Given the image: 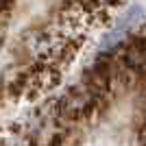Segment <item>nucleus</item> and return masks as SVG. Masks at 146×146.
<instances>
[{"instance_id": "f257e3e1", "label": "nucleus", "mask_w": 146, "mask_h": 146, "mask_svg": "<svg viewBox=\"0 0 146 146\" xmlns=\"http://www.w3.org/2000/svg\"><path fill=\"white\" fill-rule=\"evenodd\" d=\"M100 98H103V94L92 90L87 83L76 85L61 96L59 105H57V113L66 120H81V118L90 116L94 109H98Z\"/></svg>"}, {"instance_id": "f03ea898", "label": "nucleus", "mask_w": 146, "mask_h": 146, "mask_svg": "<svg viewBox=\"0 0 146 146\" xmlns=\"http://www.w3.org/2000/svg\"><path fill=\"white\" fill-rule=\"evenodd\" d=\"M98 2H111V0H98Z\"/></svg>"}]
</instances>
